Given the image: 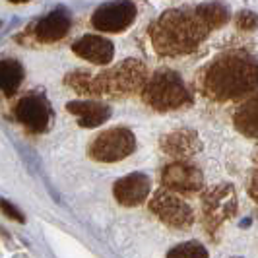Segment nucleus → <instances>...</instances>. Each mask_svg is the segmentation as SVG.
Wrapping results in <instances>:
<instances>
[{
  "label": "nucleus",
  "instance_id": "f257e3e1",
  "mask_svg": "<svg viewBox=\"0 0 258 258\" xmlns=\"http://www.w3.org/2000/svg\"><path fill=\"white\" fill-rule=\"evenodd\" d=\"M229 20L221 4H200L163 12L150 27L154 51L159 56H184L194 52L208 35Z\"/></svg>",
  "mask_w": 258,
  "mask_h": 258
},
{
  "label": "nucleus",
  "instance_id": "f03ea898",
  "mask_svg": "<svg viewBox=\"0 0 258 258\" xmlns=\"http://www.w3.org/2000/svg\"><path fill=\"white\" fill-rule=\"evenodd\" d=\"M198 90L214 103L243 101L258 90V56L243 49L221 52L200 70Z\"/></svg>",
  "mask_w": 258,
  "mask_h": 258
},
{
  "label": "nucleus",
  "instance_id": "7ed1b4c3",
  "mask_svg": "<svg viewBox=\"0 0 258 258\" xmlns=\"http://www.w3.org/2000/svg\"><path fill=\"white\" fill-rule=\"evenodd\" d=\"M148 80V68L142 60L126 58L120 64L103 72L76 70L66 76V86L93 99H122L136 91H142Z\"/></svg>",
  "mask_w": 258,
  "mask_h": 258
},
{
  "label": "nucleus",
  "instance_id": "20e7f679",
  "mask_svg": "<svg viewBox=\"0 0 258 258\" xmlns=\"http://www.w3.org/2000/svg\"><path fill=\"white\" fill-rule=\"evenodd\" d=\"M142 101L159 113L179 111L192 105V93L182 82V78L171 68H159L144 84Z\"/></svg>",
  "mask_w": 258,
  "mask_h": 258
},
{
  "label": "nucleus",
  "instance_id": "39448f33",
  "mask_svg": "<svg viewBox=\"0 0 258 258\" xmlns=\"http://www.w3.org/2000/svg\"><path fill=\"white\" fill-rule=\"evenodd\" d=\"M136 152V136L126 126H113L93 138L88 154L99 163H116Z\"/></svg>",
  "mask_w": 258,
  "mask_h": 258
},
{
  "label": "nucleus",
  "instance_id": "423d86ee",
  "mask_svg": "<svg viewBox=\"0 0 258 258\" xmlns=\"http://www.w3.org/2000/svg\"><path fill=\"white\" fill-rule=\"evenodd\" d=\"M150 210L161 223H165L173 229H188L196 220L190 202L182 194L173 192L163 186L155 190L154 196L150 198Z\"/></svg>",
  "mask_w": 258,
  "mask_h": 258
},
{
  "label": "nucleus",
  "instance_id": "0eeeda50",
  "mask_svg": "<svg viewBox=\"0 0 258 258\" xmlns=\"http://www.w3.org/2000/svg\"><path fill=\"white\" fill-rule=\"evenodd\" d=\"M235 212H237V192L229 182H220L208 188L202 196V221L208 233L216 231Z\"/></svg>",
  "mask_w": 258,
  "mask_h": 258
},
{
  "label": "nucleus",
  "instance_id": "6e6552de",
  "mask_svg": "<svg viewBox=\"0 0 258 258\" xmlns=\"http://www.w3.org/2000/svg\"><path fill=\"white\" fill-rule=\"evenodd\" d=\"M138 16V8L132 0H115L99 6L91 16V26L103 33L126 31Z\"/></svg>",
  "mask_w": 258,
  "mask_h": 258
},
{
  "label": "nucleus",
  "instance_id": "1a4fd4ad",
  "mask_svg": "<svg viewBox=\"0 0 258 258\" xmlns=\"http://www.w3.org/2000/svg\"><path fill=\"white\" fill-rule=\"evenodd\" d=\"M51 116V105L47 101L45 93H41V91L27 93L16 105V118H18V122L24 128L29 130V132H33V134H41V132H45V130L49 128Z\"/></svg>",
  "mask_w": 258,
  "mask_h": 258
},
{
  "label": "nucleus",
  "instance_id": "9d476101",
  "mask_svg": "<svg viewBox=\"0 0 258 258\" xmlns=\"http://www.w3.org/2000/svg\"><path fill=\"white\" fill-rule=\"evenodd\" d=\"M161 184L177 194H196L204 188L202 171L188 161H173L161 171Z\"/></svg>",
  "mask_w": 258,
  "mask_h": 258
},
{
  "label": "nucleus",
  "instance_id": "9b49d317",
  "mask_svg": "<svg viewBox=\"0 0 258 258\" xmlns=\"http://www.w3.org/2000/svg\"><path fill=\"white\" fill-rule=\"evenodd\" d=\"M152 190V179L146 173H130L126 177L118 179L113 186L115 200L120 206L134 208L148 200Z\"/></svg>",
  "mask_w": 258,
  "mask_h": 258
},
{
  "label": "nucleus",
  "instance_id": "f8f14e48",
  "mask_svg": "<svg viewBox=\"0 0 258 258\" xmlns=\"http://www.w3.org/2000/svg\"><path fill=\"white\" fill-rule=\"evenodd\" d=\"M72 52L91 64L105 66L115 56V47L103 35H84L72 45Z\"/></svg>",
  "mask_w": 258,
  "mask_h": 258
},
{
  "label": "nucleus",
  "instance_id": "ddd939ff",
  "mask_svg": "<svg viewBox=\"0 0 258 258\" xmlns=\"http://www.w3.org/2000/svg\"><path fill=\"white\" fill-rule=\"evenodd\" d=\"M161 148L169 157H175V161H186L188 157H192L202 150V144L198 140L196 132L182 128L163 136Z\"/></svg>",
  "mask_w": 258,
  "mask_h": 258
},
{
  "label": "nucleus",
  "instance_id": "4468645a",
  "mask_svg": "<svg viewBox=\"0 0 258 258\" xmlns=\"http://www.w3.org/2000/svg\"><path fill=\"white\" fill-rule=\"evenodd\" d=\"M66 111L70 115H74L78 118V124L84 128H95L99 124H103L105 120H109L111 116V107L99 101H70L66 103Z\"/></svg>",
  "mask_w": 258,
  "mask_h": 258
},
{
  "label": "nucleus",
  "instance_id": "2eb2a0df",
  "mask_svg": "<svg viewBox=\"0 0 258 258\" xmlns=\"http://www.w3.org/2000/svg\"><path fill=\"white\" fill-rule=\"evenodd\" d=\"M233 124L245 138L258 140V90L237 105L233 113Z\"/></svg>",
  "mask_w": 258,
  "mask_h": 258
},
{
  "label": "nucleus",
  "instance_id": "dca6fc26",
  "mask_svg": "<svg viewBox=\"0 0 258 258\" xmlns=\"http://www.w3.org/2000/svg\"><path fill=\"white\" fill-rule=\"evenodd\" d=\"M70 16L64 10H54L47 14L43 20H39L35 26V37L41 43H54L66 37V33L70 31Z\"/></svg>",
  "mask_w": 258,
  "mask_h": 258
},
{
  "label": "nucleus",
  "instance_id": "f3484780",
  "mask_svg": "<svg viewBox=\"0 0 258 258\" xmlns=\"http://www.w3.org/2000/svg\"><path fill=\"white\" fill-rule=\"evenodd\" d=\"M24 82V66L16 58H2L0 60V93L14 95Z\"/></svg>",
  "mask_w": 258,
  "mask_h": 258
},
{
  "label": "nucleus",
  "instance_id": "a211bd4d",
  "mask_svg": "<svg viewBox=\"0 0 258 258\" xmlns=\"http://www.w3.org/2000/svg\"><path fill=\"white\" fill-rule=\"evenodd\" d=\"M167 258H208V250L198 241H186L173 246L167 252Z\"/></svg>",
  "mask_w": 258,
  "mask_h": 258
},
{
  "label": "nucleus",
  "instance_id": "6ab92c4d",
  "mask_svg": "<svg viewBox=\"0 0 258 258\" xmlns=\"http://www.w3.org/2000/svg\"><path fill=\"white\" fill-rule=\"evenodd\" d=\"M248 194L250 198L258 204V150L252 157V169H250V177H248Z\"/></svg>",
  "mask_w": 258,
  "mask_h": 258
},
{
  "label": "nucleus",
  "instance_id": "aec40b11",
  "mask_svg": "<svg viewBox=\"0 0 258 258\" xmlns=\"http://www.w3.org/2000/svg\"><path fill=\"white\" fill-rule=\"evenodd\" d=\"M235 24H237V27H239V29L252 31V29L258 26V18H256V14H252V12H239V14H237Z\"/></svg>",
  "mask_w": 258,
  "mask_h": 258
},
{
  "label": "nucleus",
  "instance_id": "412c9836",
  "mask_svg": "<svg viewBox=\"0 0 258 258\" xmlns=\"http://www.w3.org/2000/svg\"><path fill=\"white\" fill-rule=\"evenodd\" d=\"M0 210H2V212H4L8 218H12V220L20 221V223H24V221H26L24 214H22V212H20V210H18L16 206H12L8 200H2V198H0Z\"/></svg>",
  "mask_w": 258,
  "mask_h": 258
},
{
  "label": "nucleus",
  "instance_id": "4be33fe9",
  "mask_svg": "<svg viewBox=\"0 0 258 258\" xmlns=\"http://www.w3.org/2000/svg\"><path fill=\"white\" fill-rule=\"evenodd\" d=\"M8 2H12V4H22V2H29V0H8Z\"/></svg>",
  "mask_w": 258,
  "mask_h": 258
}]
</instances>
